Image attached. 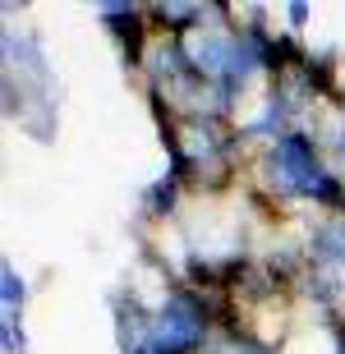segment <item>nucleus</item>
Wrapping results in <instances>:
<instances>
[{
    "label": "nucleus",
    "instance_id": "nucleus-1",
    "mask_svg": "<svg viewBox=\"0 0 345 354\" xmlns=\"http://www.w3.org/2000/svg\"><path fill=\"white\" fill-rule=\"evenodd\" d=\"M277 166H281V175H286V184H290V189L336 198L332 180H322V171L313 166V152H308V143L299 138V133H286V138H281V157H277Z\"/></svg>",
    "mask_w": 345,
    "mask_h": 354
},
{
    "label": "nucleus",
    "instance_id": "nucleus-2",
    "mask_svg": "<svg viewBox=\"0 0 345 354\" xmlns=\"http://www.w3.org/2000/svg\"><path fill=\"white\" fill-rule=\"evenodd\" d=\"M198 336V313L189 299H171L161 308V322H157V350L161 354H175L180 345H189Z\"/></svg>",
    "mask_w": 345,
    "mask_h": 354
},
{
    "label": "nucleus",
    "instance_id": "nucleus-3",
    "mask_svg": "<svg viewBox=\"0 0 345 354\" xmlns=\"http://www.w3.org/2000/svg\"><path fill=\"white\" fill-rule=\"evenodd\" d=\"M313 249H318L322 258H332V263H345V221L322 225L318 235H313Z\"/></svg>",
    "mask_w": 345,
    "mask_h": 354
},
{
    "label": "nucleus",
    "instance_id": "nucleus-4",
    "mask_svg": "<svg viewBox=\"0 0 345 354\" xmlns=\"http://www.w3.org/2000/svg\"><path fill=\"white\" fill-rule=\"evenodd\" d=\"M216 354H267V350H258V345H249V341H221Z\"/></svg>",
    "mask_w": 345,
    "mask_h": 354
},
{
    "label": "nucleus",
    "instance_id": "nucleus-5",
    "mask_svg": "<svg viewBox=\"0 0 345 354\" xmlns=\"http://www.w3.org/2000/svg\"><path fill=\"white\" fill-rule=\"evenodd\" d=\"M19 295H24V290H19V281H14V272H5V304L14 308V299H19Z\"/></svg>",
    "mask_w": 345,
    "mask_h": 354
}]
</instances>
